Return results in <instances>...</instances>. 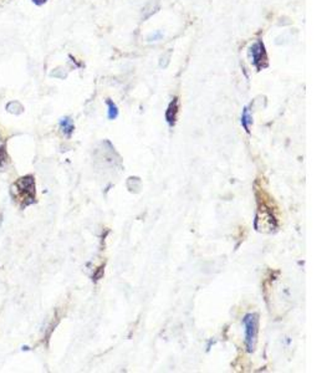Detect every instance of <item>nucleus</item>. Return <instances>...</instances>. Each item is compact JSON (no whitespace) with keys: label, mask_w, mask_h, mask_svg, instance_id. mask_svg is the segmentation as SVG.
Returning a JSON list of instances; mask_svg holds the SVG:
<instances>
[{"label":"nucleus","mask_w":332,"mask_h":373,"mask_svg":"<svg viewBox=\"0 0 332 373\" xmlns=\"http://www.w3.org/2000/svg\"><path fill=\"white\" fill-rule=\"evenodd\" d=\"M12 196L14 201L19 204L21 208H25L30 204L35 203L36 190H35V181L33 176L21 177L12 185Z\"/></svg>","instance_id":"obj_1"},{"label":"nucleus","mask_w":332,"mask_h":373,"mask_svg":"<svg viewBox=\"0 0 332 373\" xmlns=\"http://www.w3.org/2000/svg\"><path fill=\"white\" fill-rule=\"evenodd\" d=\"M245 327V345L248 352H254L258 342L259 318L257 313H248L243 320Z\"/></svg>","instance_id":"obj_2"},{"label":"nucleus","mask_w":332,"mask_h":373,"mask_svg":"<svg viewBox=\"0 0 332 373\" xmlns=\"http://www.w3.org/2000/svg\"><path fill=\"white\" fill-rule=\"evenodd\" d=\"M248 54H249L251 64L258 70H263L268 66V55L265 51V45L263 41L259 40L254 42L249 48Z\"/></svg>","instance_id":"obj_3"},{"label":"nucleus","mask_w":332,"mask_h":373,"mask_svg":"<svg viewBox=\"0 0 332 373\" xmlns=\"http://www.w3.org/2000/svg\"><path fill=\"white\" fill-rule=\"evenodd\" d=\"M178 112H179V100H178V97H176V99H173V101H170L167 112H166V120L170 127H173L176 125Z\"/></svg>","instance_id":"obj_4"},{"label":"nucleus","mask_w":332,"mask_h":373,"mask_svg":"<svg viewBox=\"0 0 332 373\" xmlns=\"http://www.w3.org/2000/svg\"><path fill=\"white\" fill-rule=\"evenodd\" d=\"M242 125L244 127L245 131L249 133L251 132V126L253 125V117L251 115V109L246 106L243 110V114H242Z\"/></svg>","instance_id":"obj_5"},{"label":"nucleus","mask_w":332,"mask_h":373,"mask_svg":"<svg viewBox=\"0 0 332 373\" xmlns=\"http://www.w3.org/2000/svg\"><path fill=\"white\" fill-rule=\"evenodd\" d=\"M60 127H62V132L66 136H71V133L74 131V123L71 121V118L64 117V118H62V121H60Z\"/></svg>","instance_id":"obj_6"},{"label":"nucleus","mask_w":332,"mask_h":373,"mask_svg":"<svg viewBox=\"0 0 332 373\" xmlns=\"http://www.w3.org/2000/svg\"><path fill=\"white\" fill-rule=\"evenodd\" d=\"M107 106H109V118L110 120H115L118 116V109L116 106L115 102L112 100H107Z\"/></svg>","instance_id":"obj_7"},{"label":"nucleus","mask_w":332,"mask_h":373,"mask_svg":"<svg viewBox=\"0 0 332 373\" xmlns=\"http://www.w3.org/2000/svg\"><path fill=\"white\" fill-rule=\"evenodd\" d=\"M159 38H162V34L158 31V33H156V34L152 35V36L149 38V40H151V39H153V41H156L157 39H159Z\"/></svg>","instance_id":"obj_8"},{"label":"nucleus","mask_w":332,"mask_h":373,"mask_svg":"<svg viewBox=\"0 0 332 373\" xmlns=\"http://www.w3.org/2000/svg\"><path fill=\"white\" fill-rule=\"evenodd\" d=\"M33 1H34L35 4H38V5H41V4L47 3V0H33Z\"/></svg>","instance_id":"obj_9"}]
</instances>
